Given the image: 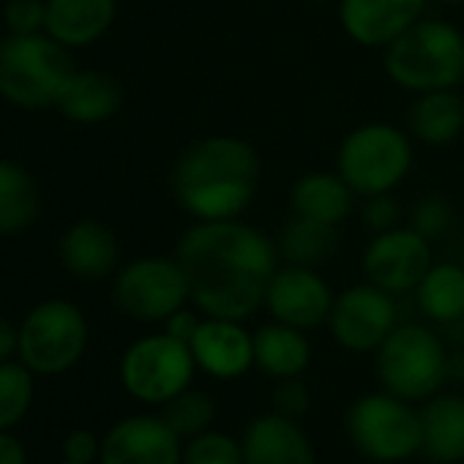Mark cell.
<instances>
[{
    "label": "cell",
    "instance_id": "1",
    "mask_svg": "<svg viewBox=\"0 0 464 464\" xmlns=\"http://www.w3.org/2000/svg\"><path fill=\"white\" fill-rule=\"evenodd\" d=\"M175 260L205 317L241 323L266 304L279 249L266 232L238 218L194 221L178 241Z\"/></svg>",
    "mask_w": 464,
    "mask_h": 464
},
{
    "label": "cell",
    "instance_id": "2",
    "mask_svg": "<svg viewBox=\"0 0 464 464\" xmlns=\"http://www.w3.org/2000/svg\"><path fill=\"white\" fill-rule=\"evenodd\" d=\"M257 150L232 134H210L183 150L172 169V194L197 221L238 218L260 186Z\"/></svg>",
    "mask_w": 464,
    "mask_h": 464
},
{
    "label": "cell",
    "instance_id": "3",
    "mask_svg": "<svg viewBox=\"0 0 464 464\" xmlns=\"http://www.w3.org/2000/svg\"><path fill=\"white\" fill-rule=\"evenodd\" d=\"M382 69L410 93L448 91L464 80V34L448 20H418L385 47Z\"/></svg>",
    "mask_w": 464,
    "mask_h": 464
},
{
    "label": "cell",
    "instance_id": "4",
    "mask_svg": "<svg viewBox=\"0 0 464 464\" xmlns=\"http://www.w3.org/2000/svg\"><path fill=\"white\" fill-rule=\"evenodd\" d=\"M77 74L66 44L53 36L28 34L0 42V93L25 110L61 104L63 91Z\"/></svg>",
    "mask_w": 464,
    "mask_h": 464
},
{
    "label": "cell",
    "instance_id": "5",
    "mask_svg": "<svg viewBox=\"0 0 464 464\" xmlns=\"http://www.w3.org/2000/svg\"><path fill=\"white\" fill-rule=\"evenodd\" d=\"M412 167L410 137L391 123H363L353 129L336 153V172L358 197L393 191Z\"/></svg>",
    "mask_w": 464,
    "mask_h": 464
},
{
    "label": "cell",
    "instance_id": "6",
    "mask_svg": "<svg viewBox=\"0 0 464 464\" xmlns=\"http://www.w3.org/2000/svg\"><path fill=\"white\" fill-rule=\"evenodd\" d=\"M377 372L399 399H426L448 377V355L440 336L423 325H396L380 344Z\"/></svg>",
    "mask_w": 464,
    "mask_h": 464
},
{
    "label": "cell",
    "instance_id": "7",
    "mask_svg": "<svg viewBox=\"0 0 464 464\" xmlns=\"http://www.w3.org/2000/svg\"><path fill=\"white\" fill-rule=\"evenodd\" d=\"M88 344V325L82 312L66 301H50L34 309L20 331L23 361L42 374L72 369Z\"/></svg>",
    "mask_w": 464,
    "mask_h": 464
},
{
    "label": "cell",
    "instance_id": "8",
    "mask_svg": "<svg viewBox=\"0 0 464 464\" xmlns=\"http://www.w3.org/2000/svg\"><path fill=\"white\" fill-rule=\"evenodd\" d=\"M350 437L372 459L399 461L420 448V415L399 396H363L350 410Z\"/></svg>",
    "mask_w": 464,
    "mask_h": 464
},
{
    "label": "cell",
    "instance_id": "9",
    "mask_svg": "<svg viewBox=\"0 0 464 464\" xmlns=\"http://www.w3.org/2000/svg\"><path fill=\"white\" fill-rule=\"evenodd\" d=\"M191 347L169 334L140 339L123 358V385L142 401H169L194 374Z\"/></svg>",
    "mask_w": 464,
    "mask_h": 464
},
{
    "label": "cell",
    "instance_id": "10",
    "mask_svg": "<svg viewBox=\"0 0 464 464\" xmlns=\"http://www.w3.org/2000/svg\"><path fill=\"white\" fill-rule=\"evenodd\" d=\"M115 301L129 317L156 323L183 309L191 295L178 260L142 257L121 271L115 282Z\"/></svg>",
    "mask_w": 464,
    "mask_h": 464
},
{
    "label": "cell",
    "instance_id": "11",
    "mask_svg": "<svg viewBox=\"0 0 464 464\" xmlns=\"http://www.w3.org/2000/svg\"><path fill=\"white\" fill-rule=\"evenodd\" d=\"M431 241L407 227L377 232L363 252V274L391 295L412 293L431 268Z\"/></svg>",
    "mask_w": 464,
    "mask_h": 464
},
{
    "label": "cell",
    "instance_id": "12",
    "mask_svg": "<svg viewBox=\"0 0 464 464\" xmlns=\"http://www.w3.org/2000/svg\"><path fill=\"white\" fill-rule=\"evenodd\" d=\"M399 309L391 293L380 290L377 285H355L336 295L331 309V331L336 342L353 353L380 350V344L396 328Z\"/></svg>",
    "mask_w": 464,
    "mask_h": 464
},
{
    "label": "cell",
    "instance_id": "13",
    "mask_svg": "<svg viewBox=\"0 0 464 464\" xmlns=\"http://www.w3.org/2000/svg\"><path fill=\"white\" fill-rule=\"evenodd\" d=\"M334 301L336 298L328 282L314 268L304 266L276 268L266 295V306L274 314V320L293 325L298 331L323 325L331 317Z\"/></svg>",
    "mask_w": 464,
    "mask_h": 464
},
{
    "label": "cell",
    "instance_id": "14",
    "mask_svg": "<svg viewBox=\"0 0 464 464\" xmlns=\"http://www.w3.org/2000/svg\"><path fill=\"white\" fill-rule=\"evenodd\" d=\"M426 9V0H339V23L361 47H388L410 31Z\"/></svg>",
    "mask_w": 464,
    "mask_h": 464
},
{
    "label": "cell",
    "instance_id": "15",
    "mask_svg": "<svg viewBox=\"0 0 464 464\" xmlns=\"http://www.w3.org/2000/svg\"><path fill=\"white\" fill-rule=\"evenodd\" d=\"M178 434L164 418H129L118 423L102 448V464H178Z\"/></svg>",
    "mask_w": 464,
    "mask_h": 464
},
{
    "label": "cell",
    "instance_id": "16",
    "mask_svg": "<svg viewBox=\"0 0 464 464\" xmlns=\"http://www.w3.org/2000/svg\"><path fill=\"white\" fill-rule=\"evenodd\" d=\"M188 347L194 361L213 377H238L255 363V336L238 320H202Z\"/></svg>",
    "mask_w": 464,
    "mask_h": 464
},
{
    "label": "cell",
    "instance_id": "17",
    "mask_svg": "<svg viewBox=\"0 0 464 464\" xmlns=\"http://www.w3.org/2000/svg\"><path fill=\"white\" fill-rule=\"evenodd\" d=\"M244 459L246 464H314V450L287 415H266L249 426Z\"/></svg>",
    "mask_w": 464,
    "mask_h": 464
},
{
    "label": "cell",
    "instance_id": "18",
    "mask_svg": "<svg viewBox=\"0 0 464 464\" xmlns=\"http://www.w3.org/2000/svg\"><path fill=\"white\" fill-rule=\"evenodd\" d=\"M355 197L358 194L347 186V180L339 172L314 169L295 180L290 191V205L295 216L339 227L353 213Z\"/></svg>",
    "mask_w": 464,
    "mask_h": 464
},
{
    "label": "cell",
    "instance_id": "19",
    "mask_svg": "<svg viewBox=\"0 0 464 464\" xmlns=\"http://www.w3.org/2000/svg\"><path fill=\"white\" fill-rule=\"evenodd\" d=\"M115 20V0H47V34L66 47L102 39Z\"/></svg>",
    "mask_w": 464,
    "mask_h": 464
},
{
    "label": "cell",
    "instance_id": "20",
    "mask_svg": "<svg viewBox=\"0 0 464 464\" xmlns=\"http://www.w3.org/2000/svg\"><path fill=\"white\" fill-rule=\"evenodd\" d=\"M61 257L63 266L74 276L99 279L107 276L118 266V241L112 229L102 221L85 218L77 221L61 241Z\"/></svg>",
    "mask_w": 464,
    "mask_h": 464
},
{
    "label": "cell",
    "instance_id": "21",
    "mask_svg": "<svg viewBox=\"0 0 464 464\" xmlns=\"http://www.w3.org/2000/svg\"><path fill=\"white\" fill-rule=\"evenodd\" d=\"M410 134L423 145H448L464 131V99L456 88L418 93L407 112Z\"/></svg>",
    "mask_w": 464,
    "mask_h": 464
},
{
    "label": "cell",
    "instance_id": "22",
    "mask_svg": "<svg viewBox=\"0 0 464 464\" xmlns=\"http://www.w3.org/2000/svg\"><path fill=\"white\" fill-rule=\"evenodd\" d=\"M420 448L429 459L450 464L464 459V399L440 396L420 412Z\"/></svg>",
    "mask_w": 464,
    "mask_h": 464
},
{
    "label": "cell",
    "instance_id": "23",
    "mask_svg": "<svg viewBox=\"0 0 464 464\" xmlns=\"http://www.w3.org/2000/svg\"><path fill=\"white\" fill-rule=\"evenodd\" d=\"M123 91L104 72H77L61 96V112L77 123H102L121 110Z\"/></svg>",
    "mask_w": 464,
    "mask_h": 464
},
{
    "label": "cell",
    "instance_id": "24",
    "mask_svg": "<svg viewBox=\"0 0 464 464\" xmlns=\"http://www.w3.org/2000/svg\"><path fill=\"white\" fill-rule=\"evenodd\" d=\"M276 249H279V260H287V266L314 268L336 255L339 227L293 213V218L279 232Z\"/></svg>",
    "mask_w": 464,
    "mask_h": 464
},
{
    "label": "cell",
    "instance_id": "25",
    "mask_svg": "<svg viewBox=\"0 0 464 464\" xmlns=\"http://www.w3.org/2000/svg\"><path fill=\"white\" fill-rule=\"evenodd\" d=\"M312 350L304 336V331L285 325V323H271L263 325L255 334V361L260 363L263 372L274 377H295L309 366Z\"/></svg>",
    "mask_w": 464,
    "mask_h": 464
},
{
    "label": "cell",
    "instance_id": "26",
    "mask_svg": "<svg viewBox=\"0 0 464 464\" xmlns=\"http://www.w3.org/2000/svg\"><path fill=\"white\" fill-rule=\"evenodd\" d=\"M418 309L440 323L450 325L464 317V268L456 263H437L426 271L415 287Z\"/></svg>",
    "mask_w": 464,
    "mask_h": 464
},
{
    "label": "cell",
    "instance_id": "27",
    "mask_svg": "<svg viewBox=\"0 0 464 464\" xmlns=\"http://www.w3.org/2000/svg\"><path fill=\"white\" fill-rule=\"evenodd\" d=\"M39 213V188L14 161H0V236L25 229Z\"/></svg>",
    "mask_w": 464,
    "mask_h": 464
},
{
    "label": "cell",
    "instance_id": "28",
    "mask_svg": "<svg viewBox=\"0 0 464 464\" xmlns=\"http://www.w3.org/2000/svg\"><path fill=\"white\" fill-rule=\"evenodd\" d=\"M34 380L25 366L0 363V429L14 426L31 407Z\"/></svg>",
    "mask_w": 464,
    "mask_h": 464
},
{
    "label": "cell",
    "instance_id": "29",
    "mask_svg": "<svg viewBox=\"0 0 464 464\" xmlns=\"http://www.w3.org/2000/svg\"><path fill=\"white\" fill-rule=\"evenodd\" d=\"M213 401L205 393H178L175 399H169L167 410H164V420L167 426L183 437V434H202L208 429V423L213 420Z\"/></svg>",
    "mask_w": 464,
    "mask_h": 464
},
{
    "label": "cell",
    "instance_id": "30",
    "mask_svg": "<svg viewBox=\"0 0 464 464\" xmlns=\"http://www.w3.org/2000/svg\"><path fill=\"white\" fill-rule=\"evenodd\" d=\"M183 464H246L244 448L218 431H202L191 440Z\"/></svg>",
    "mask_w": 464,
    "mask_h": 464
},
{
    "label": "cell",
    "instance_id": "31",
    "mask_svg": "<svg viewBox=\"0 0 464 464\" xmlns=\"http://www.w3.org/2000/svg\"><path fill=\"white\" fill-rule=\"evenodd\" d=\"M450 224H453V208L440 194L420 197L410 210V227L415 232H420L426 241H434V238L445 236V232L450 229Z\"/></svg>",
    "mask_w": 464,
    "mask_h": 464
},
{
    "label": "cell",
    "instance_id": "32",
    "mask_svg": "<svg viewBox=\"0 0 464 464\" xmlns=\"http://www.w3.org/2000/svg\"><path fill=\"white\" fill-rule=\"evenodd\" d=\"M361 218H363V227L377 236V232H388V229L399 227L401 208H399V202H396V197L391 191L372 194V197H363Z\"/></svg>",
    "mask_w": 464,
    "mask_h": 464
},
{
    "label": "cell",
    "instance_id": "33",
    "mask_svg": "<svg viewBox=\"0 0 464 464\" xmlns=\"http://www.w3.org/2000/svg\"><path fill=\"white\" fill-rule=\"evenodd\" d=\"M6 25L17 36L39 34L42 28H47V4L44 0H9Z\"/></svg>",
    "mask_w": 464,
    "mask_h": 464
},
{
    "label": "cell",
    "instance_id": "34",
    "mask_svg": "<svg viewBox=\"0 0 464 464\" xmlns=\"http://www.w3.org/2000/svg\"><path fill=\"white\" fill-rule=\"evenodd\" d=\"M274 401H276L279 415L295 418V415L306 412V407H309V391H306V385H304V382H298V380L287 377V380L279 385V391H276Z\"/></svg>",
    "mask_w": 464,
    "mask_h": 464
},
{
    "label": "cell",
    "instance_id": "35",
    "mask_svg": "<svg viewBox=\"0 0 464 464\" xmlns=\"http://www.w3.org/2000/svg\"><path fill=\"white\" fill-rule=\"evenodd\" d=\"M99 445H96V437L91 431H74L69 440H66V459L69 461H77V464H88L93 456H96Z\"/></svg>",
    "mask_w": 464,
    "mask_h": 464
},
{
    "label": "cell",
    "instance_id": "36",
    "mask_svg": "<svg viewBox=\"0 0 464 464\" xmlns=\"http://www.w3.org/2000/svg\"><path fill=\"white\" fill-rule=\"evenodd\" d=\"M197 328H199V320H197V314L188 312V309H178L175 314L167 317V334L175 336V339H180V342H186V344L194 339Z\"/></svg>",
    "mask_w": 464,
    "mask_h": 464
},
{
    "label": "cell",
    "instance_id": "37",
    "mask_svg": "<svg viewBox=\"0 0 464 464\" xmlns=\"http://www.w3.org/2000/svg\"><path fill=\"white\" fill-rule=\"evenodd\" d=\"M0 464H28L25 448L20 445V440H14L12 434H4V431H0Z\"/></svg>",
    "mask_w": 464,
    "mask_h": 464
},
{
    "label": "cell",
    "instance_id": "38",
    "mask_svg": "<svg viewBox=\"0 0 464 464\" xmlns=\"http://www.w3.org/2000/svg\"><path fill=\"white\" fill-rule=\"evenodd\" d=\"M17 347H20V334L6 320H0V363H4Z\"/></svg>",
    "mask_w": 464,
    "mask_h": 464
},
{
    "label": "cell",
    "instance_id": "39",
    "mask_svg": "<svg viewBox=\"0 0 464 464\" xmlns=\"http://www.w3.org/2000/svg\"><path fill=\"white\" fill-rule=\"evenodd\" d=\"M440 4H464V0H440Z\"/></svg>",
    "mask_w": 464,
    "mask_h": 464
},
{
    "label": "cell",
    "instance_id": "40",
    "mask_svg": "<svg viewBox=\"0 0 464 464\" xmlns=\"http://www.w3.org/2000/svg\"><path fill=\"white\" fill-rule=\"evenodd\" d=\"M66 464H77V461H66Z\"/></svg>",
    "mask_w": 464,
    "mask_h": 464
}]
</instances>
